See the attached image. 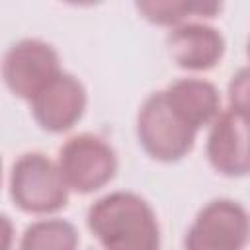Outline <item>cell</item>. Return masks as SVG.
I'll list each match as a JSON object with an SVG mask.
<instances>
[{"mask_svg": "<svg viewBox=\"0 0 250 250\" xmlns=\"http://www.w3.org/2000/svg\"><path fill=\"white\" fill-rule=\"evenodd\" d=\"M88 227L104 250H158L160 230L150 205L131 193L115 191L88 211Z\"/></svg>", "mask_w": 250, "mask_h": 250, "instance_id": "6da1fadb", "label": "cell"}, {"mask_svg": "<svg viewBox=\"0 0 250 250\" xmlns=\"http://www.w3.org/2000/svg\"><path fill=\"white\" fill-rule=\"evenodd\" d=\"M164 94L170 105L195 131H199L207 123H213L219 117L221 100L217 88L211 82L197 78H182L170 84Z\"/></svg>", "mask_w": 250, "mask_h": 250, "instance_id": "30bf717a", "label": "cell"}, {"mask_svg": "<svg viewBox=\"0 0 250 250\" xmlns=\"http://www.w3.org/2000/svg\"><path fill=\"white\" fill-rule=\"evenodd\" d=\"M2 72L12 94L23 100H33L61 74L59 55L45 41L23 39L8 49Z\"/></svg>", "mask_w": 250, "mask_h": 250, "instance_id": "8992f818", "label": "cell"}, {"mask_svg": "<svg viewBox=\"0 0 250 250\" xmlns=\"http://www.w3.org/2000/svg\"><path fill=\"white\" fill-rule=\"evenodd\" d=\"M137 133L143 148L152 158L174 162L193 148L197 131L170 105L164 92H156L146 98L139 111Z\"/></svg>", "mask_w": 250, "mask_h": 250, "instance_id": "7a4b0ae2", "label": "cell"}, {"mask_svg": "<svg viewBox=\"0 0 250 250\" xmlns=\"http://www.w3.org/2000/svg\"><path fill=\"white\" fill-rule=\"evenodd\" d=\"M76 229L61 219L39 221L25 229L20 250H76Z\"/></svg>", "mask_w": 250, "mask_h": 250, "instance_id": "8fae6325", "label": "cell"}, {"mask_svg": "<svg viewBox=\"0 0 250 250\" xmlns=\"http://www.w3.org/2000/svg\"><path fill=\"white\" fill-rule=\"evenodd\" d=\"M250 238L246 211L230 199L207 203L186 236V250H242Z\"/></svg>", "mask_w": 250, "mask_h": 250, "instance_id": "5b68a950", "label": "cell"}, {"mask_svg": "<svg viewBox=\"0 0 250 250\" xmlns=\"http://www.w3.org/2000/svg\"><path fill=\"white\" fill-rule=\"evenodd\" d=\"M166 43L172 59L188 70H209L225 53L223 35L215 27L203 23L178 25L168 35Z\"/></svg>", "mask_w": 250, "mask_h": 250, "instance_id": "9c48e42d", "label": "cell"}, {"mask_svg": "<svg viewBox=\"0 0 250 250\" xmlns=\"http://www.w3.org/2000/svg\"><path fill=\"white\" fill-rule=\"evenodd\" d=\"M137 10L152 23L176 25L188 18H211L221 10L219 4H191V2H139Z\"/></svg>", "mask_w": 250, "mask_h": 250, "instance_id": "7c38bea8", "label": "cell"}, {"mask_svg": "<svg viewBox=\"0 0 250 250\" xmlns=\"http://www.w3.org/2000/svg\"><path fill=\"white\" fill-rule=\"evenodd\" d=\"M84 107L86 90L78 78L66 72H61L31 100L35 121L51 133H62L70 129L82 117Z\"/></svg>", "mask_w": 250, "mask_h": 250, "instance_id": "ba28073f", "label": "cell"}, {"mask_svg": "<svg viewBox=\"0 0 250 250\" xmlns=\"http://www.w3.org/2000/svg\"><path fill=\"white\" fill-rule=\"evenodd\" d=\"M248 57H250V41H248Z\"/></svg>", "mask_w": 250, "mask_h": 250, "instance_id": "5bb4252c", "label": "cell"}, {"mask_svg": "<svg viewBox=\"0 0 250 250\" xmlns=\"http://www.w3.org/2000/svg\"><path fill=\"white\" fill-rule=\"evenodd\" d=\"M230 109L250 121V66L240 68L229 82Z\"/></svg>", "mask_w": 250, "mask_h": 250, "instance_id": "4fadbf2b", "label": "cell"}, {"mask_svg": "<svg viewBox=\"0 0 250 250\" xmlns=\"http://www.w3.org/2000/svg\"><path fill=\"white\" fill-rule=\"evenodd\" d=\"M59 170L68 189L92 193L115 176L117 156L100 137L82 133L68 139L59 150Z\"/></svg>", "mask_w": 250, "mask_h": 250, "instance_id": "277c9868", "label": "cell"}, {"mask_svg": "<svg viewBox=\"0 0 250 250\" xmlns=\"http://www.w3.org/2000/svg\"><path fill=\"white\" fill-rule=\"evenodd\" d=\"M10 195L27 213H55L66 205L68 186L45 154L27 152L12 166Z\"/></svg>", "mask_w": 250, "mask_h": 250, "instance_id": "3957f363", "label": "cell"}, {"mask_svg": "<svg viewBox=\"0 0 250 250\" xmlns=\"http://www.w3.org/2000/svg\"><path fill=\"white\" fill-rule=\"evenodd\" d=\"M207 156L223 176L250 174V121L232 109L219 113L207 139Z\"/></svg>", "mask_w": 250, "mask_h": 250, "instance_id": "52a82bcc", "label": "cell"}]
</instances>
